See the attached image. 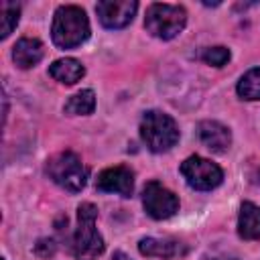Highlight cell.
<instances>
[{
  "instance_id": "cell-14",
  "label": "cell",
  "mask_w": 260,
  "mask_h": 260,
  "mask_svg": "<svg viewBox=\"0 0 260 260\" xmlns=\"http://www.w3.org/2000/svg\"><path fill=\"white\" fill-rule=\"evenodd\" d=\"M238 234L244 240H258L260 238V207L244 201L240 207V217H238Z\"/></svg>"
},
{
  "instance_id": "cell-17",
  "label": "cell",
  "mask_w": 260,
  "mask_h": 260,
  "mask_svg": "<svg viewBox=\"0 0 260 260\" xmlns=\"http://www.w3.org/2000/svg\"><path fill=\"white\" fill-rule=\"evenodd\" d=\"M18 14H20V6L16 2H2L0 6V37L6 39L12 28L18 24Z\"/></svg>"
},
{
  "instance_id": "cell-3",
  "label": "cell",
  "mask_w": 260,
  "mask_h": 260,
  "mask_svg": "<svg viewBox=\"0 0 260 260\" xmlns=\"http://www.w3.org/2000/svg\"><path fill=\"white\" fill-rule=\"evenodd\" d=\"M45 171L53 183H57L61 189H65L69 193L81 191L87 183V169L81 162V158L71 150L51 156L47 160Z\"/></svg>"
},
{
  "instance_id": "cell-7",
  "label": "cell",
  "mask_w": 260,
  "mask_h": 260,
  "mask_svg": "<svg viewBox=\"0 0 260 260\" xmlns=\"http://www.w3.org/2000/svg\"><path fill=\"white\" fill-rule=\"evenodd\" d=\"M142 205L146 213L154 219H167L177 213L179 209V199L173 191L162 187L158 181H150L144 185L142 191Z\"/></svg>"
},
{
  "instance_id": "cell-2",
  "label": "cell",
  "mask_w": 260,
  "mask_h": 260,
  "mask_svg": "<svg viewBox=\"0 0 260 260\" xmlns=\"http://www.w3.org/2000/svg\"><path fill=\"white\" fill-rule=\"evenodd\" d=\"M98 207L93 203H81L77 207V228L73 234V254L77 260H95L104 252V240L95 228Z\"/></svg>"
},
{
  "instance_id": "cell-15",
  "label": "cell",
  "mask_w": 260,
  "mask_h": 260,
  "mask_svg": "<svg viewBox=\"0 0 260 260\" xmlns=\"http://www.w3.org/2000/svg\"><path fill=\"white\" fill-rule=\"evenodd\" d=\"M95 108V95L91 89H81L77 91L75 95L69 98V102L65 104V112L67 114H73V116H85V114H91Z\"/></svg>"
},
{
  "instance_id": "cell-10",
  "label": "cell",
  "mask_w": 260,
  "mask_h": 260,
  "mask_svg": "<svg viewBox=\"0 0 260 260\" xmlns=\"http://www.w3.org/2000/svg\"><path fill=\"white\" fill-rule=\"evenodd\" d=\"M197 134H199L201 144H203L205 148H209L211 152H225V150L230 148V144H232V134H230V130H228L223 124L215 122V120H205V122H201Z\"/></svg>"
},
{
  "instance_id": "cell-1",
  "label": "cell",
  "mask_w": 260,
  "mask_h": 260,
  "mask_svg": "<svg viewBox=\"0 0 260 260\" xmlns=\"http://www.w3.org/2000/svg\"><path fill=\"white\" fill-rule=\"evenodd\" d=\"M53 43L61 49H75L89 37V20L79 6H59L51 26Z\"/></svg>"
},
{
  "instance_id": "cell-20",
  "label": "cell",
  "mask_w": 260,
  "mask_h": 260,
  "mask_svg": "<svg viewBox=\"0 0 260 260\" xmlns=\"http://www.w3.org/2000/svg\"><path fill=\"white\" fill-rule=\"evenodd\" d=\"M114 260H130V258H128L124 252H116V254H114Z\"/></svg>"
},
{
  "instance_id": "cell-9",
  "label": "cell",
  "mask_w": 260,
  "mask_h": 260,
  "mask_svg": "<svg viewBox=\"0 0 260 260\" xmlns=\"http://www.w3.org/2000/svg\"><path fill=\"white\" fill-rule=\"evenodd\" d=\"M95 189L104 193H118L122 197H130L134 191V173L124 165L110 167L98 175Z\"/></svg>"
},
{
  "instance_id": "cell-5",
  "label": "cell",
  "mask_w": 260,
  "mask_h": 260,
  "mask_svg": "<svg viewBox=\"0 0 260 260\" xmlns=\"http://www.w3.org/2000/svg\"><path fill=\"white\" fill-rule=\"evenodd\" d=\"M187 22V12L183 6L177 4H150L144 16V26L146 30L162 41H169L173 37H177Z\"/></svg>"
},
{
  "instance_id": "cell-13",
  "label": "cell",
  "mask_w": 260,
  "mask_h": 260,
  "mask_svg": "<svg viewBox=\"0 0 260 260\" xmlns=\"http://www.w3.org/2000/svg\"><path fill=\"white\" fill-rule=\"evenodd\" d=\"M49 75H51L55 81H59V83L73 85V83H77V81L85 75V69H83V65H81L77 59L65 57V59H57V61L49 67Z\"/></svg>"
},
{
  "instance_id": "cell-18",
  "label": "cell",
  "mask_w": 260,
  "mask_h": 260,
  "mask_svg": "<svg viewBox=\"0 0 260 260\" xmlns=\"http://www.w3.org/2000/svg\"><path fill=\"white\" fill-rule=\"evenodd\" d=\"M203 61L207 65H213V67H221L230 61V51L225 47H211V49H205L203 53Z\"/></svg>"
},
{
  "instance_id": "cell-12",
  "label": "cell",
  "mask_w": 260,
  "mask_h": 260,
  "mask_svg": "<svg viewBox=\"0 0 260 260\" xmlns=\"http://www.w3.org/2000/svg\"><path fill=\"white\" fill-rule=\"evenodd\" d=\"M138 250L144 256H156V258H173L185 252L181 244L171 238H142Z\"/></svg>"
},
{
  "instance_id": "cell-11",
  "label": "cell",
  "mask_w": 260,
  "mask_h": 260,
  "mask_svg": "<svg viewBox=\"0 0 260 260\" xmlns=\"http://www.w3.org/2000/svg\"><path fill=\"white\" fill-rule=\"evenodd\" d=\"M12 59L20 69H28L43 59V43L39 39H20L12 49Z\"/></svg>"
},
{
  "instance_id": "cell-21",
  "label": "cell",
  "mask_w": 260,
  "mask_h": 260,
  "mask_svg": "<svg viewBox=\"0 0 260 260\" xmlns=\"http://www.w3.org/2000/svg\"><path fill=\"white\" fill-rule=\"evenodd\" d=\"M203 260H221V258H203Z\"/></svg>"
},
{
  "instance_id": "cell-6",
  "label": "cell",
  "mask_w": 260,
  "mask_h": 260,
  "mask_svg": "<svg viewBox=\"0 0 260 260\" xmlns=\"http://www.w3.org/2000/svg\"><path fill=\"white\" fill-rule=\"evenodd\" d=\"M181 175L185 177L187 185L197 191H211L223 179V173L215 162H211L203 156H197V154L189 156L181 165Z\"/></svg>"
},
{
  "instance_id": "cell-19",
  "label": "cell",
  "mask_w": 260,
  "mask_h": 260,
  "mask_svg": "<svg viewBox=\"0 0 260 260\" xmlns=\"http://www.w3.org/2000/svg\"><path fill=\"white\" fill-rule=\"evenodd\" d=\"M35 252L39 254V256H51L53 252H55V242L53 240H41L37 246H35Z\"/></svg>"
},
{
  "instance_id": "cell-4",
  "label": "cell",
  "mask_w": 260,
  "mask_h": 260,
  "mask_svg": "<svg viewBox=\"0 0 260 260\" xmlns=\"http://www.w3.org/2000/svg\"><path fill=\"white\" fill-rule=\"evenodd\" d=\"M140 136L152 152H165L177 144L179 128L169 114L158 112V110H150L142 116Z\"/></svg>"
},
{
  "instance_id": "cell-8",
  "label": "cell",
  "mask_w": 260,
  "mask_h": 260,
  "mask_svg": "<svg viewBox=\"0 0 260 260\" xmlns=\"http://www.w3.org/2000/svg\"><path fill=\"white\" fill-rule=\"evenodd\" d=\"M136 8L138 4L134 0H104L95 4L100 22L106 28H124L132 20Z\"/></svg>"
},
{
  "instance_id": "cell-16",
  "label": "cell",
  "mask_w": 260,
  "mask_h": 260,
  "mask_svg": "<svg viewBox=\"0 0 260 260\" xmlns=\"http://www.w3.org/2000/svg\"><path fill=\"white\" fill-rule=\"evenodd\" d=\"M238 95L244 100H260V67L250 69L238 81Z\"/></svg>"
}]
</instances>
